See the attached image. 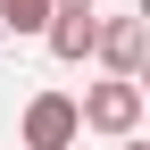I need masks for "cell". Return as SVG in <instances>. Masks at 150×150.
I'll list each match as a JSON object with an SVG mask.
<instances>
[{"label":"cell","instance_id":"6da1fadb","mask_svg":"<svg viewBox=\"0 0 150 150\" xmlns=\"http://www.w3.org/2000/svg\"><path fill=\"white\" fill-rule=\"evenodd\" d=\"M75 125H92V134L125 142V134L142 125V83H125V75H108V83H92L83 100H75Z\"/></svg>","mask_w":150,"mask_h":150},{"label":"cell","instance_id":"7a4b0ae2","mask_svg":"<svg viewBox=\"0 0 150 150\" xmlns=\"http://www.w3.org/2000/svg\"><path fill=\"white\" fill-rule=\"evenodd\" d=\"M92 59L108 75H125V83H142V17H108V25L92 33Z\"/></svg>","mask_w":150,"mask_h":150},{"label":"cell","instance_id":"3957f363","mask_svg":"<svg viewBox=\"0 0 150 150\" xmlns=\"http://www.w3.org/2000/svg\"><path fill=\"white\" fill-rule=\"evenodd\" d=\"M83 125H75V100L67 92H42V100L25 108V150H67Z\"/></svg>","mask_w":150,"mask_h":150},{"label":"cell","instance_id":"277c9868","mask_svg":"<svg viewBox=\"0 0 150 150\" xmlns=\"http://www.w3.org/2000/svg\"><path fill=\"white\" fill-rule=\"evenodd\" d=\"M42 33H50V59H67V67H75V59H92L100 17H92V8H50V25H42Z\"/></svg>","mask_w":150,"mask_h":150},{"label":"cell","instance_id":"5b68a950","mask_svg":"<svg viewBox=\"0 0 150 150\" xmlns=\"http://www.w3.org/2000/svg\"><path fill=\"white\" fill-rule=\"evenodd\" d=\"M0 17H8V33H42L50 25V0H0Z\"/></svg>","mask_w":150,"mask_h":150},{"label":"cell","instance_id":"8992f818","mask_svg":"<svg viewBox=\"0 0 150 150\" xmlns=\"http://www.w3.org/2000/svg\"><path fill=\"white\" fill-rule=\"evenodd\" d=\"M50 8H100V0H50Z\"/></svg>","mask_w":150,"mask_h":150},{"label":"cell","instance_id":"52a82bcc","mask_svg":"<svg viewBox=\"0 0 150 150\" xmlns=\"http://www.w3.org/2000/svg\"><path fill=\"white\" fill-rule=\"evenodd\" d=\"M117 150H150V142H142V134H125V142H117Z\"/></svg>","mask_w":150,"mask_h":150}]
</instances>
